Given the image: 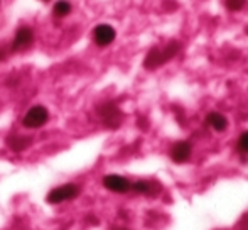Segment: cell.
I'll return each mask as SVG.
<instances>
[{
    "label": "cell",
    "mask_w": 248,
    "mask_h": 230,
    "mask_svg": "<svg viewBox=\"0 0 248 230\" xmlns=\"http://www.w3.org/2000/svg\"><path fill=\"white\" fill-rule=\"evenodd\" d=\"M179 49H181V46L176 41H170V43H167L166 46H162V48H154V49L149 51L147 58H145V61H144V66L147 69L159 68L164 63H167L169 59H172L176 56V54L179 53Z\"/></svg>",
    "instance_id": "cell-1"
},
{
    "label": "cell",
    "mask_w": 248,
    "mask_h": 230,
    "mask_svg": "<svg viewBox=\"0 0 248 230\" xmlns=\"http://www.w3.org/2000/svg\"><path fill=\"white\" fill-rule=\"evenodd\" d=\"M79 195V186L75 183H68V184H61L58 188H52V190L47 193V201L51 205H59L62 201H69L75 200Z\"/></svg>",
    "instance_id": "cell-2"
},
{
    "label": "cell",
    "mask_w": 248,
    "mask_h": 230,
    "mask_svg": "<svg viewBox=\"0 0 248 230\" xmlns=\"http://www.w3.org/2000/svg\"><path fill=\"white\" fill-rule=\"evenodd\" d=\"M47 118H49V112H47L46 107L36 105L24 115L22 124H24V127H27V129H37V127H43L47 122Z\"/></svg>",
    "instance_id": "cell-3"
},
{
    "label": "cell",
    "mask_w": 248,
    "mask_h": 230,
    "mask_svg": "<svg viewBox=\"0 0 248 230\" xmlns=\"http://www.w3.org/2000/svg\"><path fill=\"white\" fill-rule=\"evenodd\" d=\"M100 117L108 127H118L122 122V112L115 103H105L100 107Z\"/></svg>",
    "instance_id": "cell-4"
},
{
    "label": "cell",
    "mask_w": 248,
    "mask_h": 230,
    "mask_svg": "<svg viewBox=\"0 0 248 230\" xmlns=\"http://www.w3.org/2000/svg\"><path fill=\"white\" fill-rule=\"evenodd\" d=\"M130 184L132 183L127 178L118 176V174H108L103 178V186L113 193H127V191H130Z\"/></svg>",
    "instance_id": "cell-5"
},
{
    "label": "cell",
    "mask_w": 248,
    "mask_h": 230,
    "mask_svg": "<svg viewBox=\"0 0 248 230\" xmlns=\"http://www.w3.org/2000/svg\"><path fill=\"white\" fill-rule=\"evenodd\" d=\"M115 36H117L115 29L111 26H108V24H100L93 31V39H95V43L98 46H108V44H111Z\"/></svg>",
    "instance_id": "cell-6"
},
{
    "label": "cell",
    "mask_w": 248,
    "mask_h": 230,
    "mask_svg": "<svg viewBox=\"0 0 248 230\" xmlns=\"http://www.w3.org/2000/svg\"><path fill=\"white\" fill-rule=\"evenodd\" d=\"M191 152H193V148H191L189 142L179 141L172 146V149H170V158H172V161L177 163V164H183V163L189 161Z\"/></svg>",
    "instance_id": "cell-7"
},
{
    "label": "cell",
    "mask_w": 248,
    "mask_h": 230,
    "mask_svg": "<svg viewBox=\"0 0 248 230\" xmlns=\"http://www.w3.org/2000/svg\"><path fill=\"white\" fill-rule=\"evenodd\" d=\"M34 36H32V31L29 27H20L16 34V39H14V49L16 51H24L31 46L32 43Z\"/></svg>",
    "instance_id": "cell-8"
},
{
    "label": "cell",
    "mask_w": 248,
    "mask_h": 230,
    "mask_svg": "<svg viewBox=\"0 0 248 230\" xmlns=\"http://www.w3.org/2000/svg\"><path fill=\"white\" fill-rule=\"evenodd\" d=\"M206 122L211 129H215L216 132H223L226 127H228V120H226L225 115L218 114V112H213L206 117Z\"/></svg>",
    "instance_id": "cell-9"
},
{
    "label": "cell",
    "mask_w": 248,
    "mask_h": 230,
    "mask_svg": "<svg viewBox=\"0 0 248 230\" xmlns=\"http://www.w3.org/2000/svg\"><path fill=\"white\" fill-rule=\"evenodd\" d=\"M7 146H9L12 151L20 152V151H24L26 148H29L31 139L24 137V135H10V137L7 139Z\"/></svg>",
    "instance_id": "cell-10"
},
{
    "label": "cell",
    "mask_w": 248,
    "mask_h": 230,
    "mask_svg": "<svg viewBox=\"0 0 248 230\" xmlns=\"http://www.w3.org/2000/svg\"><path fill=\"white\" fill-rule=\"evenodd\" d=\"M155 186H159V184L152 183V181H135V183L130 184V190L135 191V193H140V195H152L155 193Z\"/></svg>",
    "instance_id": "cell-11"
},
{
    "label": "cell",
    "mask_w": 248,
    "mask_h": 230,
    "mask_svg": "<svg viewBox=\"0 0 248 230\" xmlns=\"http://www.w3.org/2000/svg\"><path fill=\"white\" fill-rule=\"evenodd\" d=\"M69 10H71V5H69V2H66V0H61V2H58V3H56V7H54V14L58 17L68 16Z\"/></svg>",
    "instance_id": "cell-12"
},
{
    "label": "cell",
    "mask_w": 248,
    "mask_h": 230,
    "mask_svg": "<svg viewBox=\"0 0 248 230\" xmlns=\"http://www.w3.org/2000/svg\"><path fill=\"white\" fill-rule=\"evenodd\" d=\"M236 148H238V151L242 152V154H248V131L243 132V134L240 135Z\"/></svg>",
    "instance_id": "cell-13"
},
{
    "label": "cell",
    "mask_w": 248,
    "mask_h": 230,
    "mask_svg": "<svg viewBox=\"0 0 248 230\" xmlns=\"http://www.w3.org/2000/svg\"><path fill=\"white\" fill-rule=\"evenodd\" d=\"M247 0H225V5L228 7V10L232 12H236V10H242L243 5H245Z\"/></svg>",
    "instance_id": "cell-14"
},
{
    "label": "cell",
    "mask_w": 248,
    "mask_h": 230,
    "mask_svg": "<svg viewBox=\"0 0 248 230\" xmlns=\"http://www.w3.org/2000/svg\"><path fill=\"white\" fill-rule=\"evenodd\" d=\"M3 58H5V54H3V51H2V49H0V61H2V59H3Z\"/></svg>",
    "instance_id": "cell-15"
},
{
    "label": "cell",
    "mask_w": 248,
    "mask_h": 230,
    "mask_svg": "<svg viewBox=\"0 0 248 230\" xmlns=\"http://www.w3.org/2000/svg\"><path fill=\"white\" fill-rule=\"evenodd\" d=\"M117 230H125V229H117Z\"/></svg>",
    "instance_id": "cell-16"
}]
</instances>
